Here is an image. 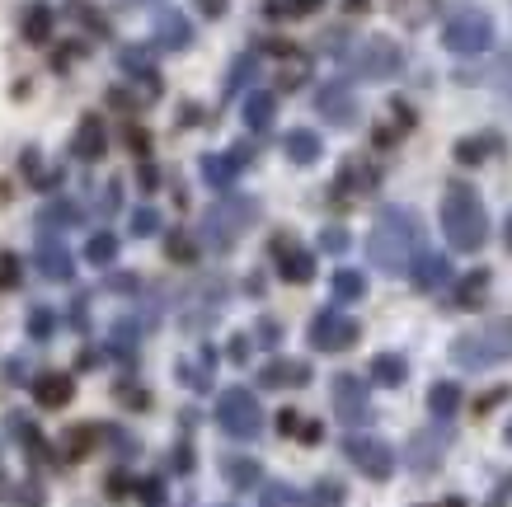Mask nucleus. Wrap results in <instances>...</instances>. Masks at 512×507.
Here are the masks:
<instances>
[{
	"label": "nucleus",
	"mask_w": 512,
	"mask_h": 507,
	"mask_svg": "<svg viewBox=\"0 0 512 507\" xmlns=\"http://www.w3.org/2000/svg\"><path fill=\"white\" fill-rule=\"evenodd\" d=\"M419 221L414 212H404V207H386V212L376 216L372 235H367V254L381 273H409V263L419 254Z\"/></svg>",
	"instance_id": "f257e3e1"
},
{
	"label": "nucleus",
	"mask_w": 512,
	"mask_h": 507,
	"mask_svg": "<svg viewBox=\"0 0 512 507\" xmlns=\"http://www.w3.org/2000/svg\"><path fill=\"white\" fill-rule=\"evenodd\" d=\"M442 235L451 249H480L489 240V212L470 184H451L442 193Z\"/></svg>",
	"instance_id": "f03ea898"
},
{
	"label": "nucleus",
	"mask_w": 512,
	"mask_h": 507,
	"mask_svg": "<svg viewBox=\"0 0 512 507\" xmlns=\"http://www.w3.org/2000/svg\"><path fill=\"white\" fill-rule=\"evenodd\" d=\"M512 357V320H498V324H480L470 334L451 338V362L456 367H470V371H489L498 362Z\"/></svg>",
	"instance_id": "7ed1b4c3"
},
{
	"label": "nucleus",
	"mask_w": 512,
	"mask_h": 507,
	"mask_svg": "<svg viewBox=\"0 0 512 507\" xmlns=\"http://www.w3.org/2000/svg\"><path fill=\"white\" fill-rule=\"evenodd\" d=\"M442 47L456 52V57H480L494 47V19L484 10H456L442 29Z\"/></svg>",
	"instance_id": "20e7f679"
},
{
	"label": "nucleus",
	"mask_w": 512,
	"mask_h": 507,
	"mask_svg": "<svg viewBox=\"0 0 512 507\" xmlns=\"http://www.w3.org/2000/svg\"><path fill=\"white\" fill-rule=\"evenodd\" d=\"M217 423L226 437H235V442H254L259 432H264V409H259V400L249 395V390H226L217 400Z\"/></svg>",
	"instance_id": "39448f33"
},
{
	"label": "nucleus",
	"mask_w": 512,
	"mask_h": 507,
	"mask_svg": "<svg viewBox=\"0 0 512 507\" xmlns=\"http://www.w3.org/2000/svg\"><path fill=\"white\" fill-rule=\"evenodd\" d=\"M249 221H254V202H221V207H212V212L202 216V240H207V249H231L235 235L245 231Z\"/></svg>",
	"instance_id": "423d86ee"
},
{
	"label": "nucleus",
	"mask_w": 512,
	"mask_h": 507,
	"mask_svg": "<svg viewBox=\"0 0 512 507\" xmlns=\"http://www.w3.org/2000/svg\"><path fill=\"white\" fill-rule=\"evenodd\" d=\"M400 66H404V52L390 38H367L353 52V71L362 80H390V76H400Z\"/></svg>",
	"instance_id": "0eeeda50"
},
{
	"label": "nucleus",
	"mask_w": 512,
	"mask_h": 507,
	"mask_svg": "<svg viewBox=\"0 0 512 507\" xmlns=\"http://www.w3.org/2000/svg\"><path fill=\"white\" fill-rule=\"evenodd\" d=\"M343 451H348V461H353L367 479H376V484L395 475V451H390L381 437H348Z\"/></svg>",
	"instance_id": "6e6552de"
},
{
	"label": "nucleus",
	"mask_w": 512,
	"mask_h": 507,
	"mask_svg": "<svg viewBox=\"0 0 512 507\" xmlns=\"http://www.w3.org/2000/svg\"><path fill=\"white\" fill-rule=\"evenodd\" d=\"M357 320H348L343 310H320L311 324V348H320V353H343V348H353L357 343Z\"/></svg>",
	"instance_id": "1a4fd4ad"
},
{
	"label": "nucleus",
	"mask_w": 512,
	"mask_h": 507,
	"mask_svg": "<svg viewBox=\"0 0 512 507\" xmlns=\"http://www.w3.org/2000/svg\"><path fill=\"white\" fill-rule=\"evenodd\" d=\"M334 409H339V418L348 428L367 423V418H372V390H367V381H357L348 371L334 376Z\"/></svg>",
	"instance_id": "9d476101"
},
{
	"label": "nucleus",
	"mask_w": 512,
	"mask_h": 507,
	"mask_svg": "<svg viewBox=\"0 0 512 507\" xmlns=\"http://www.w3.org/2000/svg\"><path fill=\"white\" fill-rule=\"evenodd\" d=\"M409 273H414V287L437 292V287H447L451 282V259L447 254H433V249H419L414 263H409Z\"/></svg>",
	"instance_id": "9b49d317"
},
{
	"label": "nucleus",
	"mask_w": 512,
	"mask_h": 507,
	"mask_svg": "<svg viewBox=\"0 0 512 507\" xmlns=\"http://www.w3.org/2000/svg\"><path fill=\"white\" fill-rule=\"evenodd\" d=\"M33 395H38L43 409H66L71 395H76V381H71L66 371H43V376L33 381Z\"/></svg>",
	"instance_id": "f8f14e48"
},
{
	"label": "nucleus",
	"mask_w": 512,
	"mask_h": 507,
	"mask_svg": "<svg viewBox=\"0 0 512 507\" xmlns=\"http://www.w3.org/2000/svg\"><path fill=\"white\" fill-rule=\"evenodd\" d=\"M315 108L325 113L329 123H339V127H348L357 118V99L348 94V85H325V90H320V99H315Z\"/></svg>",
	"instance_id": "ddd939ff"
},
{
	"label": "nucleus",
	"mask_w": 512,
	"mask_h": 507,
	"mask_svg": "<svg viewBox=\"0 0 512 507\" xmlns=\"http://www.w3.org/2000/svg\"><path fill=\"white\" fill-rule=\"evenodd\" d=\"M273 259H278V273L287 277V282H311V277H315V259L306 254V249L287 245V240H278V245H273Z\"/></svg>",
	"instance_id": "4468645a"
},
{
	"label": "nucleus",
	"mask_w": 512,
	"mask_h": 507,
	"mask_svg": "<svg viewBox=\"0 0 512 507\" xmlns=\"http://www.w3.org/2000/svg\"><path fill=\"white\" fill-rule=\"evenodd\" d=\"M442 451H447V432H419L414 442H409V465L414 470H433L437 461H442Z\"/></svg>",
	"instance_id": "2eb2a0df"
},
{
	"label": "nucleus",
	"mask_w": 512,
	"mask_h": 507,
	"mask_svg": "<svg viewBox=\"0 0 512 507\" xmlns=\"http://www.w3.org/2000/svg\"><path fill=\"white\" fill-rule=\"evenodd\" d=\"M372 381H376V385H390V390H395V385L409 381V362H404L400 353H381V357L372 362Z\"/></svg>",
	"instance_id": "dca6fc26"
},
{
	"label": "nucleus",
	"mask_w": 512,
	"mask_h": 507,
	"mask_svg": "<svg viewBox=\"0 0 512 507\" xmlns=\"http://www.w3.org/2000/svg\"><path fill=\"white\" fill-rule=\"evenodd\" d=\"M461 409V385L456 381H437L433 390H428V414L433 418H451Z\"/></svg>",
	"instance_id": "f3484780"
},
{
	"label": "nucleus",
	"mask_w": 512,
	"mask_h": 507,
	"mask_svg": "<svg viewBox=\"0 0 512 507\" xmlns=\"http://www.w3.org/2000/svg\"><path fill=\"white\" fill-rule=\"evenodd\" d=\"M38 268H43L47 277H57V282H66L71 277V254H66L57 240H47L43 249H38Z\"/></svg>",
	"instance_id": "a211bd4d"
},
{
	"label": "nucleus",
	"mask_w": 512,
	"mask_h": 507,
	"mask_svg": "<svg viewBox=\"0 0 512 507\" xmlns=\"http://www.w3.org/2000/svg\"><path fill=\"white\" fill-rule=\"evenodd\" d=\"M282 146H287V155H292L296 165H311V160H320V137H315V132H287V137H282Z\"/></svg>",
	"instance_id": "6ab92c4d"
},
{
	"label": "nucleus",
	"mask_w": 512,
	"mask_h": 507,
	"mask_svg": "<svg viewBox=\"0 0 512 507\" xmlns=\"http://www.w3.org/2000/svg\"><path fill=\"white\" fill-rule=\"evenodd\" d=\"M311 381V367L301 362H268L264 367V385H306Z\"/></svg>",
	"instance_id": "aec40b11"
},
{
	"label": "nucleus",
	"mask_w": 512,
	"mask_h": 507,
	"mask_svg": "<svg viewBox=\"0 0 512 507\" xmlns=\"http://www.w3.org/2000/svg\"><path fill=\"white\" fill-rule=\"evenodd\" d=\"M76 155L80 160H94V155H104V127L94 123V118H85L76 132Z\"/></svg>",
	"instance_id": "412c9836"
},
{
	"label": "nucleus",
	"mask_w": 512,
	"mask_h": 507,
	"mask_svg": "<svg viewBox=\"0 0 512 507\" xmlns=\"http://www.w3.org/2000/svg\"><path fill=\"white\" fill-rule=\"evenodd\" d=\"M334 296H339V301H362V296H367V277L353 273V268H339V273H334Z\"/></svg>",
	"instance_id": "4be33fe9"
},
{
	"label": "nucleus",
	"mask_w": 512,
	"mask_h": 507,
	"mask_svg": "<svg viewBox=\"0 0 512 507\" xmlns=\"http://www.w3.org/2000/svg\"><path fill=\"white\" fill-rule=\"evenodd\" d=\"M85 259H90L94 268H109V263L118 259V240H113V235H90V245H85Z\"/></svg>",
	"instance_id": "5701e85b"
},
{
	"label": "nucleus",
	"mask_w": 512,
	"mask_h": 507,
	"mask_svg": "<svg viewBox=\"0 0 512 507\" xmlns=\"http://www.w3.org/2000/svg\"><path fill=\"white\" fill-rule=\"evenodd\" d=\"M202 174H207V184L226 188L235 179V160L231 155H207V160H202Z\"/></svg>",
	"instance_id": "b1692460"
},
{
	"label": "nucleus",
	"mask_w": 512,
	"mask_h": 507,
	"mask_svg": "<svg viewBox=\"0 0 512 507\" xmlns=\"http://www.w3.org/2000/svg\"><path fill=\"white\" fill-rule=\"evenodd\" d=\"M245 123L249 127H268V123H273V94H249V99H245Z\"/></svg>",
	"instance_id": "393cba45"
},
{
	"label": "nucleus",
	"mask_w": 512,
	"mask_h": 507,
	"mask_svg": "<svg viewBox=\"0 0 512 507\" xmlns=\"http://www.w3.org/2000/svg\"><path fill=\"white\" fill-rule=\"evenodd\" d=\"M461 287H466V292H456V306H480V301H484V287H489V268H480L475 277H466Z\"/></svg>",
	"instance_id": "a878e982"
},
{
	"label": "nucleus",
	"mask_w": 512,
	"mask_h": 507,
	"mask_svg": "<svg viewBox=\"0 0 512 507\" xmlns=\"http://www.w3.org/2000/svg\"><path fill=\"white\" fill-rule=\"evenodd\" d=\"M226 479H231L235 489H254V484H259V465L254 461H226Z\"/></svg>",
	"instance_id": "bb28decb"
},
{
	"label": "nucleus",
	"mask_w": 512,
	"mask_h": 507,
	"mask_svg": "<svg viewBox=\"0 0 512 507\" xmlns=\"http://www.w3.org/2000/svg\"><path fill=\"white\" fill-rule=\"evenodd\" d=\"M160 43H170V47H184L188 43L184 15H165V19H160Z\"/></svg>",
	"instance_id": "cd10ccee"
},
{
	"label": "nucleus",
	"mask_w": 512,
	"mask_h": 507,
	"mask_svg": "<svg viewBox=\"0 0 512 507\" xmlns=\"http://www.w3.org/2000/svg\"><path fill=\"white\" fill-rule=\"evenodd\" d=\"M433 5L437 0H395V10H400L404 24H423V19L433 15Z\"/></svg>",
	"instance_id": "c85d7f7f"
},
{
	"label": "nucleus",
	"mask_w": 512,
	"mask_h": 507,
	"mask_svg": "<svg viewBox=\"0 0 512 507\" xmlns=\"http://www.w3.org/2000/svg\"><path fill=\"white\" fill-rule=\"evenodd\" d=\"M264 507H301V493L287 484H268L264 489Z\"/></svg>",
	"instance_id": "c756f323"
},
{
	"label": "nucleus",
	"mask_w": 512,
	"mask_h": 507,
	"mask_svg": "<svg viewBox=\"0 0 512 507\" xmlns=\"http://www.w3.org/2000/svg\"><path fill=\"white\" fill-rule=\"evenodd\" d=\"M47 24H52V15H47L43 5H33L29 19H24V33H29L33 43H43V38H47Z\"/></svg>",
	"instance_id": "7c9ffc66"
},
{
	"label": "nucleus",
	"mask_w": 512,
	"mask_h": 507,
	"mask_svg": "<svg viewBox=\"0 0 512 507\" xmlns=\"http://www.w3.org/2000/svg\"><path fill=\"white\" fill-rule=\"evenodd\" d=\"M5 287H19V259L0 249V292H5Z\"/></svg>",
	"instance_id": "2f4dec72"
},
{
	"label": "nucleus",
	"mask_w": 512,
	"mask_h": 507,
	"mask_svg": "<svg viewBox=\"0 0 512 507\" xmlns=\"http://www.w3.org/2000/svg\"><path fill=\"white\" fill-rule=\"evenodd\" d=\"M52 324H57V315L38 306V310L29 315V334H33V338H47V334H52Z\"/></svg>",
	"instance_id": "473e14b6"
},
{
	"label": "nucleus",
	"mask_w": 512,
	"mask_h": 507,
	"mask_svg": "<svg viewBox=\"0 0 512 507\" xmlns=\"http://www.w3.org/2000/svg\"><path fill=\"white\" fill-rule=\"evenodd\" d=\"M484 151H489V141H461V146H456V160H461V165H475Z\"/></svg>",
	"instance_id": "72a5a7b5"
},
{
	"label": "nucleus",
	"mask_w": 512,
	"mask_h": 507,
	"mask_svg": "<svg viewBox=\"0 0 512 507\" xmlns=\"http://www.w3.org/2000/svg\"><path fill=\"white\" fill-rule=\"evenodd\" d=\"M156 226H160V221H156V212H151V207H141V212L132 216V235H151Z\"/></svg>",
	"instance_id": "f704fd0d"
},
{
	"label": "nucleus",
	"mask_w": 512,
	"mask_h": 507,
	"mask_svg": "<svg viewBox=\"0 0 512 507\" xmlns=\"http://www.w3.org/2000/svg\"><path fill=\"white\" fill-rule=\"evenodd\" d=\"M320 5H325V0H287V15H311Z\"/></svg>",
	"instance_id": "c9c22d12"
},
{
	"label": "nucleus",
	"mask_w": 512,
	"mask_h": 507,
	"mask_svg": "<svg viewBox=\"0 0 512 507\" xmlns=\"http://www.w3.org/2000/svg\"><path fill=\"white\" fill-rule=\"evenodd\" d=\"M320 245H325L329 254H339V249L348 245V235H343V231H325V235H320Z\"/></svg>",
	"instance_id": "e433bc0d"
},
{
	"label": "nucleus",
	"mask_w": 512,
	"mask_h": 507,
	"mask_svg": "<svg viewBox=\"0 0 512 507\" xmlns=\"http://www.w3.org/2000/svg\"><path fill=\"white\" fill-rule=\"evenodd\" d=\"M170 254H174V259H193V249H188L184 235H174V240H170Z\"/></svg>",
	"instance_id": "4c0bfd02"
},
{
	"label": "nucleus",
	"mask_w": 512,
	"mask_h": 507,
	"mask_svg": "<svg viewBox=\"0 0 512 507\" xmlns=\"http://www.w3.org/2000/svg\"><path fill=\"white\" fill-rule=\"evenodd\" d=\"M202 10H207V15H221V10H226V0H198Z\"/></svg>",
	"instance_id": "58836bf2"
},
{
	"label": "nucleus",
	"mask_w": 512,
	"mask_h": 507,
	"mask_svg": "<svg viewBox=\"0 0 512 507\" xmlns=\"http://www.w3.org/2000/svg\"><path fill=\"white\" fill-rule=\"evenodd\" d=\"M503 240H508V249H512V216H508V226H503Z\"/></svg>",
	"instance_id": "ea45409f"
},
{
	"label": "nucleus",
	"mask_w": 512,
	"mask_h": 507,
	"mask_svg": "<svg viewBox=\"0 0 512 507\" xmlns=\"http://www.w3.org/2000/svg\"><path fill=\"white\" fill-rule=\"evenodd\" d=\"M447 507H466V503H461V498H451V503Z\"/></svg>",
	"instance_id": "a19ab883"
},
{
	"label": "nucleus",
	"mask_w": 512,
	"mask_h": 507,
	"mask_svg": "<svg viewBox=\"0 0 512 507\" xmlns=\"http://www.w3.org/2000/svg\"><path fill=\"white\" fill-rule=\"evenodd\" d=\"M503 437H508V446H512V423H508V432H503Z\"/></svg>",
	"instance_id": "79ce46f5"
},
{
	"label": "nucleus",
	"mask_w": 512,
	"mask_h": 507,
	"mask_svg": "<svg viewBox=\"0 0 512 507\" xmlns=\"http://www.w3.org/2000/svg\"><path fill=\"white\" fill-rule=\"evenodd\" d=\"M508 489H512V479H508Z\"/></svg>",
	"instance_id": "37998d69"
}]
</instances>
